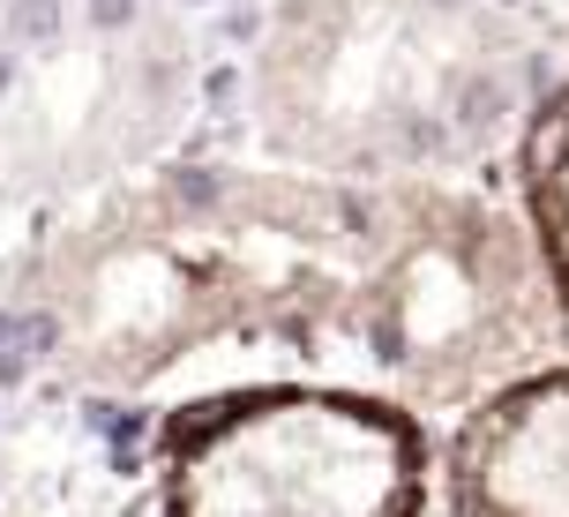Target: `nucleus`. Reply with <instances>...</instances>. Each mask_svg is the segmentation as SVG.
I'll list each match as a JSON object with an SVG mask.
<instances>
[{
  "label": "nucleus",
  "mask_w": 569,
  "mask_h": 517,
  "mask_svg": "<svg viewBox=\"0 0 569 517\" xmlns=\"http://www.w3.org/2000/svg\"><path fill=\"white\" fill-rule=\"evenodd\" d=\"M555 360L562 300L525 202L480 180L360 188L338 382L457 428Z\"/></svg>",
  "instance_id": "obj_3"
},
{
  "label": "nucleus",
  "mask_w": 569,
  "mask_h": 517,
  "mask_svg": "<svg viewBox=\"0 0 569 517\" xmlns=\"http://www.w3.org/2000/svg\"><path fill=\"white\" fill-rule=\"evenodd\" d=\"M248 106L270 166L330 188L480 180L540 106L502 0H278Z\"/></svg>",
  "instance_id": "obj_2"
},
{
  "label": "nucleus",
  "mask_w": 569,
  "mask_h": 517,
  "mask_svg": "<svg viewBox=\"0 0 569 517\" xmlns=\"http://www.w3.org/2000/svg\"><path fill=\"white\" fill-rule=\"evenodd\" d=\"M360 188L284 166H158L38 256V345L90 398H142L210 360L345 368Z\"/></svg>",
  "instance_id": "obj_1"
},
{
  "label": "nucleus",
  "mask_w": 569,
  "mask_h": 517,
  "mask_svg": "<svg viewBox=\"0 0 569 517\" xmlns=\"http://www.w3.org/2000/svg\"><path fill=\"white\" fill-rule=\"evenodd\" d=\"M510 196L525 202V218L540 232L547 278L562 300V360H569V68L540 90V106L525 120V143L510 158Z\"/></svg>",
  "instance_id": "obj_6"
},
{
  "label": "nucleus",
  "mask_w": 569,
  "mask_h": 517,
  "mask_svg": "<svg viewBox=\"0 0 569 517\" xmlns=\"http://www.w3.org/2000/svg\"><path fill=\"white\" fill-rule=\"evenodd\" d=\"M435 495L427 420L360 382H226L158 420V517H427Z\"/></svg>",
  "instance_id": "obj_4"
},
{
  "label": "nucleus",
  "mask_w": 569,
  "mask_h": 517,
  "mask_svg": "<svg viewBox=\"0 0 569 517\" xmlns=\"http://www.w3.org/2000/svg\"><path fill=\"white\" fill-rule=\"evenodd\" d=\"M450 517H569V360L510 382L442 443Z\"/></svg>",
  "instance_id": "obj_5"
}]
</instances>
